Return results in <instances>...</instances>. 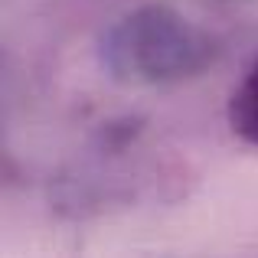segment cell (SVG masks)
Masks as SVG:
<instances>
[{
	"mask_svg": "<svg viewBox=\"0 0 258 258\" xmlns=\"http://www.w3.org/2000/svg\"><path fill=\"white\" fill-rule=\"evenodd\" d=\"M200 39L183 20L167 10H144L127 17L111 36V66L127 79L157 82V79H176L196 69L200 62Z\"/></svg>",
	"mask_w": 258,
	"mask_h": 258,
	"instance_id": "cell-1",
	"label": "cell"
},
{
	"mask_svg": "<svg viewBox=\"0 0 258 258\" xmlns=\"http://www.w3.org/2000/svg\"><path fill=\"white\" fill-rule=\"evenodd\" d=\"M229 121H232V127H235L239 138L258 144V62L248 69V76L242 79V85L232 92Z\"/></svg>",
	"mask_w": 258,
	"mask_h": 258,
	"instance_id": "cell-2",
	"label": "cell"
}]
</instances>
